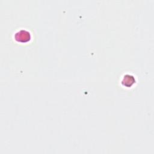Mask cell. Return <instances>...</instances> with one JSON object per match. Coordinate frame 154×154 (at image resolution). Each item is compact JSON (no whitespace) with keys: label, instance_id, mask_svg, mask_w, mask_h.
Segmentation results:
<instances>
[{"label":"cell","instance_id":"cell-2","mask_svg":"<svg viewBox=\"0 0 154 154\" xmlns=\"http://www.w3.org/2000/svg\"><path fill=\"white\" fill-rule=\"evenodd\" d=\"M135 82V79L134 76L129 75H126L125 76L122 80V84L125 86L126 87H131Z\"/></svg>","mask_w":154,"mask_h":154},{"label":"cell","instance_id":"cell-1","mask_svg":"<svg viewBox=\"0 0 154 154\" xmlns=\"http://www.w3.org/2000/svg\"><path fill=\"white\" fill-rule=\"evenodd\" d=\"M16 41L20 43H26L31 39V34L29 32L26 30H20L17 32L14 35Z\"/></svg>","mask_w":154,"mask_h":154}]
</instances>
